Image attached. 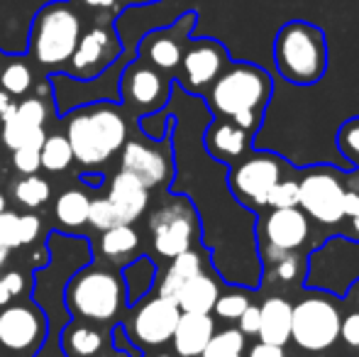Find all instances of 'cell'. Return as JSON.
<instances>
[{"label": "cell", "instance_id": "cell-1", "mask_svg": "<svg viewBox=\"0 0 359 357\" xmlns=\"http://www.w3.org/2000/svg\"><path fill=\"white\" fill-rule=\"evenodd\" d=\"M74 159L95 169L110 162L128 142V120L113 100H98L67 113V135Z\"/></svg>", "mask_w": 359, "mask_h": 357}, {"label": "cell", "instance_id": "cell-2", "mask_svg": "<svg viewBox=\"0 0 359 357\" xmlns=\"http://www.w3.org/2000/svg\"><path fill=\"white\" fill-rule=\"evenodd\" d=\"M64 306L72 318L108 325L128 306L123 279L105 267L83 264L69 276L64 286Z\"/></svg>", "mask_w": 359, "mask_h": 357}, {"label": "cell", "instance_id": "cell-3", "mask_svg": "<svg viewBox=\"0 0 359 357\" xmlns=\"http://www.w3.org/2000/svg\"><path fill=\"white\" fill-rule=\"evenodd\" d=\"M274 62L288 83L313 86L327 72V42L320 27L291 20L274 39Z\"/></svg>", "mask_w": 359, "mask_h": 357}, {"label": "cell", "instance_id": "cell-4", "mask_svg": "<svg viewBox=\"0 0 359 357\" xmlns=\"http://www.w3.org/2000/svg\"><path fill=\"white\" fill-rule=\"evenodd\" d=\"M271 76L255 64H230L208 88V105L220 118L240 113H262L271 98Z\"/></svg>", "mask_w": 359, "mask_h": 357}, {"label": "cell", "instance_id": "cell-5", "mask_svg": "<svg viewBox=\"0 0 359 357\" xmlns=\"http://www.w3.org/2000/svg\"><path fill=\"white\" fill-rule=\"evenodd\" d=\"M79 39V13L69 5V0H54L34 15L27 49L42 67H62L72 59Z\"/></svg>", "mask_w": 359, "mask_h": 357}, {"label": "cell", "instance_id": "cell-6", "mask_svg": "<svg viewBox=\"0 0 359 357\" xmlns=\"http://www.w3.org/2000/svg\"><path fill=\"white\" fill-rule=\"evenodd\" d=\"M201 235L198 213L186 196H166L149 215L151 248L159 257L174 260L194 250Z\"/></svg>", "mask_w": 359, "mask_h": 357}, {"label": "cell", "instance_id": "cell-7", "mask_svg": "<svg viewBox=\"0 0 359 357\" xmlns=\"http://www.w3.org/2000/svg\"><path fill=\"white\" fill-rule=\"evenodd\" d=\"M342 314L327 294H308L291 306V340L308 353H323L340 340Z\"/></svg>", "mask_w": 359, "mask_h": 357}, {"label": "cell", "instance_id": "cell-8", "mask_svg": "<svg viewBox=\"0 0 359 357\" xmlns=\"http://www.w3.org/2000/svg\"><path fill=\"white\" fill-rule=\"evenodd\" d=\"M345 184L335 169H311L298 181V208L320 225L345 220Z\"/></svg>", "mask_w": 359, "mask_h": 357}, {"label": "cell", "instance_id": "cell-9", "mask_svg": "<svg viewBox=\"0 0 359 357\" xmlns=\"http://www.w3.org/2000/svg\"><path fill=\"white\" fill-rule=\"evenodd\" d=\"M279 179H284L281 157L255 152L247 154L237 164H232L227 184H230V191L237 201L252 206V208H259V206H266V194Z\"/></svg>", "mask_w": 359, "mask_h": 357}, {"label": "cell", "instance_id": "cell-10", "mask_svg": "<svg viewBox=\"0 0 359 357\" xmlns=\"http://www.w3.org/2000/svg\"><path fill=\"white\" fill-rule=\"evenodd\" d=\"M179 316L181 311L176 301L156 294L151 299H144L142 304H135L133 314L123 328L125 335L137 348H161V345L171 343Z\"/></svg>", "mask_w": 359, "mask_h": 357}, {"label": "cell", "instance_id": "cell-11", "mask_svg": "<svg viewBox=\"0 0 359 357\" xmlns=\"http://www.w3.org/2000/svg\"><path fill=\"white\" fill-rule=\"evenodd\" d=\"M171 81L154 69L151 64H147L144 59H135V62L125 64L123 74H120L118 90L120 100L128 108H133L135 113H156L161 105H166L171 95Z\"/></svg>", "mask_w": 359, "mask_h": 357}, {"label": "cell", "instance_id": "cell-12", "mask_svg": "<svg viewBox=\"0 0 359 357\" xmlns=\"http://www.w3.org/2000/svg\"><path fill=\"white\" fill-rule=\"evenodd\" d=\"M47 316L29 304L5 306L0 311V345L10 353H34L47 340Z\"/></svg>", "mask_w": 359, "mask_h": 357}, {"label": "cell", "instance_id": "cell-13", "mask_svg": "<svg viewBox=\"0 0 359 357\" xmlns=\"http://www.w3.org/2000/svg\"><path fill=\"white\" fill-rule=\"evenodd\" d=\"M230 54L215 39H196L181 57V86L191 93H203L230 67Z\"/></svg>", "mask_w": 359, "mask_h": 357}, {"label": "cell", "instance_id": "cell-14", "mask_svg": "<svg viewBox=\"0 0 359 357\" xmlns=\"http://www.w3.org/2000/svg\"><path fill=\"white\" fill-rule=\"evenodd\" d=\"M120 52H123V47H120L118 37L108 27H100L98 25V27L81 34L72 59H69V64H72L69 76L79 79V81H88V79L100 76L105 69H110L118 62Z\"/></svg>", "mask_w": 359, "mask_h": 357}, {"label": "cell", "instance_id": "cell-15", "mask_svg": "<svg viewBox=\"0 0 359 357\" xmlns=\"http://www.w3.org/2000/svg\"><path fill=\"white\" fill-rule=\"evenodd\" d=\"M311 235L308 215L301 208L271 210L262 220V238L266 240V262L281 257L286 252H298Z\"/></svg>", "mask_w": 359, "mask_h": 357}, {"label": "cell", "instance_id": "cell-16", "mask_svg": "<svg viewBox=\"0 0 359 357\" xmlns=\"http://www.w3.org/2000/svg\"><path fill=\"white\" fill-rule=\"evenodd\" d=\"M120 172H128L144 189H156L171 179V154L164 147L130 140L120 149Z\"/></svg>", "mask_w": 359, "mask_h": 357}, {"label": "cell", "instance_id": "cell-17", "mask_svg": "<svg viewBox=\"0 0 359 357\" xmlns=\"http://www.w3.org/2000/svg\"><path fill=\"white\" fill-rule=\"evenodd\" d=\"M57 340L64 357H133L115 348L110 330L81 318H72L64 328H59Z\"/></svg>", "mask_w": 359, "mask_h": 357}, {"label": "cell", "instance_id": "cell-18", "mask_svg": "<svg viewBox=\"0 0 359 357\" xmlns=\"http://www.w3.org/2000/svg\"><path fill=\"white\" fill-rule=\"evenodd\" d=\"M54 0H0V52L20 57L27 52L34 15Z\"/></svg>", "mask_w": 359, "mask_h": 357}, {"label": "cell", "instance_id": "cell-19", "mask_svg": "<svg viewBox=\"0 0 359 357\" xmlns=\"http://www.w3.org/2000/svg\"><path fill=\"white\" fill-rule=\"evenodd\" d=\"M196 15L189 13L169 29H156V32L147 34L140 44V59L151 64L159 72H174L179 69L181 57L186 49V37H189L191 27H194Z\"/></svg>", "mask_w": 359, "mask_h": 357}, {"label": "cell", "instance_id": "cell-20", "mask_svg": "<svg viewBox=\"0 0 359 357\" xmlns=\"http://www.w3.org/2000/svg\"><path fill=\"white\" fill-rule=\"evenodd\" d=\"M252 137L245 128L235 123L232 118H220L208 125L203 133V147L210 154V159L220 164H237L245 159L252 149Z\"/></svg>", "mask_w": 359, "mask_h": 357}, {"label": "cell", "instance_id": "cell-21", "mask_svg": "<svg viewBox=\"0 0 359 357\" xmlns=\"http://www.w3.org/2000/svg\"><path fill=\"white\" fill-rule=\"evenodd\" d=\"M108 203L113 206L115 215L120 218L123 225H133L144 215L147 206H149V189H144L135 177L128 172H118L110 181L108 189Z\"/></svg>", "mask_w": 359, "mask_h": 357}, {"label": "cell", "instance_id": "cell-22", "mask_svg": "<svg viewBox=\"0 0 359 357\" xmlns=\"http://www.w3.org/2000/svg\"><path fill=\"white\" fill-rule=\"evenodd\" d=\"M213 333L215 321L210 314H181L171 343L179 357H201Z\"/></svg>", "mask_w": 359, "mask_h": 357}, {"label": "cell", "instance_id": "cell-23", "mask_svg": "<svg viewBox=\"0 0 359 357\" xmlns=\"http://www.w3.org/2000/svg\"><path fill=\"white\" fill-rule=\"evenodd\" d=\"M291 306L281 296H271L259 306V340L266 345L284 348L291 340Z\"/></svg>", "mask_w": 359, "mask_h": 357}, {"label": "cell", "instance_id": "cell-24", "mask_svg": "<svg viewBox=\"0 0 359 357\" xmlns=\"http://www.w3.org/2000/svg\"><path fill=\"white\" fill-rule=\"evenodd\" d=\"M217 296H220V286L215 276L201 271L181 286V291L176 294V306L181 314H213Z\"/></svg>", "mask_w": 359, "mask_h": 357}, {"label": "cell", "instance_id": "cell-25", "mask_svg": "<svg viewBox=\"0 0 359 357\" xmlns=\"http://www.w3.org/2000/svg\"><path fill=\"white\" fill-rule=\"evenodd\" d=\"M203 269V255L196 252V250H189V252H181L179 257L169 260V267H166L164 276L159 281V289L156 294L164 296V299L176 301V294L181 291V286L189 279H194L196 274H201Z\"/></svg>", "mask_w": 359, "mask_h": 357}, {"label": "cell", "instance_id": "cell-26", "mask_svg": "<svg viewBox=\"0 0 359 357\" xmlns=\"http://www.w3.org/2000/svg\"><path fill=\"white\" fill-rule=\"evenodd\" d=\"M120 279H123L125 301H128V306H135V304H140V301L151 291V286H154L156 267L149 257L140 255V257H135L133 262L125 264Z\"/></svg>", "mask_w": 359, "mask_h": 357}, {"label": "cell", "instance_id": "cell-27", "mask_svg": "<svg viewBox=\"0 0 359 357\" xmlns=\"http://www.w3.org/2000/svg\"><path fill=\"white\" fill-rule=\"evenodd\" d=\"M140 250V235L133 225H115V228L100 233V252L108 260L128 264L135 260Z\"/></svg>", "mask_w": 359, "mask_h": 357}, {"label": "cell", "instance_id": "cell-28", "mask_svg": "<svg viewBox=\"0 0 359 357\" xmlns=\"http://www.w3.org/2000/svg\"><path fill=\"white\" fill-rule=\"evenodd\" d=\"M3 144L8 149H20V147H37L42 149L44 140H47V130L34 128V125L25 123L18 118V113H8L3 120Z\"/></svg>", "mask_w": 359, "mask_h": 357}, {"label": "cell", "instance_id": "cell-29", "mask_svg": "<svg viewBox=\"0 0 359 357\" xmlns=\"http://www.w3.org/2000/svg\"><path fill=\"white\" fill-rule=\"evenodd\" d=\"M88 208H90V198L86 191L79 189H69L54 203V218L59 220V225L69 230H76L81 225H86L88 220Z\"/></svg>", "mask_w": 359, "mask_h": 357}, {"label": "cell", "instance_id": "cell-30", "mask_svg": "<svg viewBox=\"0 0 359 357\" xmlns=\"http://www.w3.org/2000/svg\"><path fill=\"white\" fill-rule=\"evenodd\" d=\"M39 162H42V169L52 174L67 172L74 162V152L72 144L64 135H47L42 149H39Z\"/></svg>", "mask_w": 359, "mask_h": 357}, {"label": "cell", "instance_id": "cell-31", "mask_svg": "<svg viewBox=\"0 0 359 357\" xmlns=\"http://www.w3.org/2000/svg\"><path fill=\"white\" fill-rule=\"evenodd\" d=\"M13 196L20 206L34 210L52 198V184L47 179L37 177V174H29V177H22L13 186Z\"/></svg>", "mask_w": 359, "mask_h": 357}, {"label": "cell", "instance_id": "cell-32", "mask_svg": "<svg viewBox=\"0 0 359 357\" xmlns=\"http://www.w3.org/2000/svg\"><path fill=\"white\" fill-rule=\"evenodd\" d=\"M247 335H242L237 328H225L220 333H213L201 357H245Z\"/></svg>", "mask_w": 359, "mask_h": 357}, {"label": "cell", "instance_id": "cell-33", "mask_svg": "<svg viewBox=\"0 0 359 357\" xmlns=\"http://www.w3.org/2000/svg\"><path fill=\"white\" fill-rule=\"evenodd\" d=\"M32 69H29V64L25 59H13L0 72V86L10 95H25L32 88Z\"/></svg>", "mask_w": 359, "mask_h": 357}, {"label": "cell", "instance_id": "cell-34", "mask_svg": "<svg viewBox=\"0 0 359 357\" xmlns=\"http://www.w3.org/2000/svg\"><path fill=\"white\" fill-rule=\"evenodd\" d=\"M303 269H306V262L298 252H286L281 257L271 260V276L281 284H293L303 276Z\"/></svg>", "mask_w": 359, "mask_h": 357}, {"label": "cell", "instance_id": "cell-35", "mask_svg": "<svg viewBox=\"0 0 359 357\" xmlns=\"http://www.w3.org/2000/svg\"><path fill=\"white\" fill-rule=\"evenodd\" d=\"M247 306H250V296H247L245 291H227V294L220 291L213 311L217 318H222V321H237L245 314Z\"/></svg>", "mask_w": 359, "mask_h": 357}, {"label": "cell", "instance_id": "cell-36", "mask_svg": "<svg viewBox=\"0 0 359 357\" xmlns=\"http://www.w3.org/2000/svg\"><path fill=\"white\" fill-rule=\"evenodd\" d=\"M266 206L271 210L279 208H298V181L296 179H279L271 191L266 194Z\"/></svg>", "mask_w": 359, "mask_h": 357}, {"label": "cell", "instance_id": "cell-37", "mask_svg": "<svg viewBox=\"0 0 359 357\" xmlns=\"http://www.w3.org/2000/svg\"><path fill=\"white\" fill-rule=\"evenodd\" d=\"M86 223H88L90 228L100 230V233H105V230L115 228V225H123V223H120L118 215H115L113 206L108 203V198H95V201H90L88 220H86Z\"/></svg>", "mask_w": 359, "mask_h": 357}, {"label": "cell", "instance_id": "cell-38", "mask_svg": "<svg viewBox=\"0 0 359 357\" xmlns=\"http://www.w3.org/2000/svg\"><path fill=\"white\" fill-rule=\"evenodd\" d=\"M337 147L350 162L359 164V118H352L337 130Z\"/></svg>", "mask_w": 359, "mask_h": 357}, {"label": "cell", "instance_id": "cell-39", "mask_svg": "<svg viewBox=\"0 0 359 357\" xmlns=\"http://www.w3.org/2000/svg\"><path fill=\"white\" fill-rule=\"evenodd\" d=\"M15 113H18L20 120L34 125V128H44V123H47V105H44V100H39V98L20 100V103L15 105Z\"/></svg>", "mask_w": 359, "mask_h": 357}, {"label": "cell", "instance_id": "cell-40", "mask_svg": "<svg viewBox=\"0 0 359 357\" xmlns=\"http://www.w3.org/2000/svg\"><path fill=\"white\" fill-rule=\"evenodd\" d=\"M0 245L8 250L22 248L20 245V215L13 213V210L0 213Z\"/></svg>", "mask_w": 359, "mask_h": 357}, {"label": "cell", "instance_id": "cell-41", "mask_svg": "<svg viewBox=\"0 0 359 357\" xmlns=\"http://www.w3.org/2000/svg\"><path fill=\"white\" fill-rule=\"evenodd\" d=\"M13 167L18 169L22 177H29V174H37L42 169V162H39V149L37 147H20L13 149Z\"/></svg>", "mask_w": 359, "mask_h": 357}, {"label": "cell", "instance_id": "cell-42", "mask_svg": "<svg viewBox=\"0 0 359 357\" xmlns=\"http://www.w3.org/2000/svg\"><path fill=\"white\" fill-rule=\"evenodd\" d=\"M22 291H25V276L20 271H5L0 276V309L10 306V301L22 294Z\"/></svg>", "mask_w": 359, "mask_h": 357}, {"label": "cell", "instance_id": "cell-43", "mask_svg": "<svg viewBox=\"0 0 359 357\" xmlns=\"http://www.w3.org/2000/svg\"><path fill=\"white\" fill-rule=\"evenodd\" d=\"M340 338L345 340V345L350 350H355L359 355V311H352L342 318L340 323Z\"/></svg>", "mask_w": 359, "mask_h": 357}, {"label": "cell", "instance_id": "cell-44", "mask_svg": "<svg viewBox=\"0 0 359 357\" xmlns=\"http://www.w3.org/2000/svg\"><path fill=\"white\" fill-rule=\"evenodd\" d=\"M39 230H42V220L34 213L20 215V245H32L39 238Z\"/></svg>", "mask_w": 359, "mask_h": 357}, {"label": "cell", "instance_id": "cell-45", "mask_svg": "<svg viewBox=\"0 0 359 357\" xmlns=\"http://www.w3.org/2000/svg\"><path fill=\"white\" fill-rule=\"evenodd\" d=\"M345 218L350 220V238L359 240V191H345Z\"/></svg>", "mask_w": 359, "mask_h": 357}, {"label": "cell", "instance_id": "cell-46", "mask_svg": "<svg viewBox=\"0 0 359 357\" xmlns=\"http://www.w3.org/2000/svg\"><path fill=\"white\" fill-rule=\"evenodd\" d=\"M259 316H262L259 306L250 304L245 309V314L237 318V330H240L242 335H257L259 333Z\"/></svg>", "mask_w": 359, "mask_h": 357}, {"label": "cell", "instance_id": "cell-47", "mask_svg": "<svg viewBox=\"0 0 359 357\" xmlns=\"http://www.w3.org/2000/svg\"><path fill=\"white\" fill-rule=\"evenodd\" d=\"M247 357H286L284 350L276 348V345H266V343H259L255 345V348L250 350V355Z\"/></svg>", "mask_w": 359, "mask_h": 357}, {"label": "cell", "instance_id": "cell-48", "mask_svg": "<svg viewBox=\"0 0 359 357\" xmlns=\"http://www.w3.org/2000/svg\"><path fill=\"white\" fill-rule=\"evenodd\" d=\"M15 105H18V103H15V100H13V95H10V93H5V90L0 88V120H3L8 113H13V110H15Z\"/></svg>", "mask_w": 359, "mask_h": 357}, {"label": "cell", "instance_id": "cell-49", "mask_svg": "<svg viewBox=\"0 0 359 357\" xmlns=\"http://www.w3.org/2000/svg\"><path fill=\"white\" fill-rule=\"evenodd\" d=\"M88 8H100V10H110V8H115V3L118 0H83Z\"/></svg>", "mask_w": 359, "mask_h": 357}, {"label": "cell", "instance_id": "cell-50", "mask_svg": "<svg viewBox=\"0 0 359 357\" xmlns=\"http://www.w3.org/2000/svg\"><path fill=\"white\" fill-rule=\"evenodd\" d=\"M350 301L357 306V311H359V279L352 284V289H350Z\"/></svg>", "mask_w": 359, "mask_h": 357}, {"label": "cell", "instance_id": "cell-51", "mask_svg": "<svg viewBox=\"0 0 359 357\" xmlns=\"http://www.w3.org/2000/svg\"><path fill=\"white\" fill-rule=\"evenodd\" d=\"M8 260H10V250L0 245V269H3L5 264H8Z\"/></svg>", "mask_w": 359, "mask_h": 357}, {"label": "cell", "instance_id": "cell-52", "mask_svg": "<svg viewBox=\"0 0 359 357\" xmlns=\"http://www.w3.org/2000/svg\"><path fill=\"white\" fill-rule=\"evenodd\" d=\"M3 210H8V208H5V196H3V191H0V213H3Z\"/></svg>", "mask_w": 359, "mask_h": 357}, {"label": "cell", "instance_id": "cell-53", "mask_svg": "<svg viewBox=\"0 0 359 357\" xmlns=\"http://www.w3.org/2000/svg\"><path fill=\"white\" fill-rule=\"evenodd\" d=\"M130 3H140V5H142V3H154V0H130Z\"/></svg>", "mask_w": 359, "mask_h": 357}, {"label": "cell", "instance_id": "cell-54", "mask_svg": "<svg viewBox=\"0 0 359 357\" xmlns=\"http://www.w3.org/2000/svg\"><path fill=\"white\" fill-rule=\"evenodd\" d=\"M149 357H174V355H166V353H159V355H149Z\"/></svg>", "mask_w": 359, "mask_h": 357}, {"label": "cell", "instance_id": "cell-55", "mask_svg": "<svg viewBox=\"0 0 359 357\" xmlns=\"http://www.w3.org/2000/svg\"><path fill=\"white\" fill-rule=\"evenodd\" d=\"M0 72H3V62H0Z\"/></svg>", "mask_w": 359, "mask_h": 357}]
</instances>
